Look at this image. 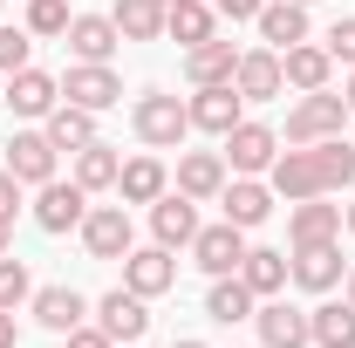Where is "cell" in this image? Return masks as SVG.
I'll return each mask as SVG.
<instances>
[{
    "label": "cell",
    "instance_id": "6da1fadb",
    "mask_svg": "<svg viewBox=\"0 0 355 348\" xmlns=\"http://www.w3.org/2000/svg\"><path fill=\"white\" fill-rule=\"evenodd\" d=\"M130 130H137L144 150H178L191 137V110H184V96H171V89H144L130 103Z\"/></svg>",
    "mask_w": 355,
    "mask_h": 348
},
{
    "label": "cell",
    "instance_id": "7a4b0ae2",
    "mask_svg": "<svg viewBox=\"0 0 355 348\" xmlns=\"http://www.w3.org/2000/svg\"><path fill=\"white\" fill-rule=\"evenodd\" d=\"M349 96H335V89H308V96H294L287 103V137L280 143H321V137H342L349 130Z\"/></svg>",
    "mask_w": 355,
    "mask_h": 348
},
{
    "label": "cell",
    "instance_id": "3957f363",
    "mask_svg": "<svg viewBox=\"0 0 355 348\" xmlns=\"http://www.w3.org/2000/svg\"><path fill=\"white\" fill-rule=\"evenodd\" d=\"M219 143H225L219 157H225V171H232V177H266V164L280 157V130L260 123V116H239Z\"/></svg>",
    "mask_w": 355,
    "mask_h": 348
},
{
    "label": "cell",
    "instance_id": "277c9868",
    "mask_svg": "<svg viewBox=\"0 0 355 348\" xmlns=\"http://www.w3.org/2000/svg\"><path fill=\"white\" fill-rule=\"evenodd\" d=\"M266 184H273V198H287V205L328 198V191H321V157H314V143H287V150L266 164Z\"/></svg>",
    "mask_w": 355,
    "mask_h": 348
},
{
    "label": "cell",
    "instance_id": "5b68a950",
    "mask_svg": "<svg viewBox=\"0 0 355 348\" xmlns=\"http://www.w3.org/2000/svg\"><path fill=\"white\" fill-rule=\"evenodd\" d=\"M83 232V253L89 260H123L137 246V225H130V205H89V218L76 225Z\"/></svg>",
    "mask_w": 355,
    "mask_h": 348
},
{
    "label": "cell",
    "instance_id": "8992f818",
    "mask_svg": "<svg viewBox=\"0 0 355 348\" xmlns=\"http://www.w3.org/2000/svg\"><path fill=\"white\" fill-rule=\"evenodd\" d=\"M89 321H96L116 348H130V342H144V328H150V301H144V294H130V287H110L103 301L89 307Z\"/></svg>",
    "mask_w": 355,
    "mask_h": 348
},
{
    "label": "cell",
    "instance_id": "52a82bcc",
    "mask_svg": "<svg viewBox=\"0 0 355 348\" xmlns=\"http://www.w3.org/2000/svg\"><path fill=\"white\" fill-rule=\"evenodd\" d=\"M83 218H89V191L76 184V177H48V184H35V225H42V232L62 239V232H76Z\"/></svg>",
    "mask_w": 355,
    "mask_h": 348
},
{
    "label": "cell",
    "instance_id": "ba28073f",
    "mask_svg": "<svg viewBox=\"0 0 355 348\" xmlns=\"http://www.w3.org/2000/svg\"><path fill=\"white\" fill-rule=\"evenodd\" d=\"M116 266H123V287L144 294V301H157V294H171V287H178V253H171V246H157V239H150V246H130Z\"/></svg>",
    "mask_w": 355,
    "mask_h": 348
},
{
    "label": "cell",
    "instance_id": "9c48e42d",
    "mask_svg": "<svg viewBox=\"0 0 355 348\" xmlns=\"http://www.w3.org/2000/svg\"><path fill=\"white\" fill-rule=\"evenodd\" d=\"M62 103H83V110H116L123 103V76L110 69V62H69V76H62Z\"/></svg>",
    "mask_w": 355,
    "mask_h": 348
},
{
    "label": "cell",
    "instance_id": "30bf717a",
    "mask_svg": "<svg viewBox=\"0 0 355 348\" xmlns=\"http://www.w3.org/2000/svg\"><path fill=\"white\" fill-rule=\"evenodd\" d=\"M184 253H191V266H198V273L225 280V273H239V260H246V232H239L232 218H219V225H198V239H191Z\"/></svg>",
    "mask_w": 355,
    "mask_h": 348
},
{
    "label": "cell",
    "instance_id": "8fae6325",
    "mask_svg": "<svg viewBox=\"0 0 355 348\" xmlns=\"http://www.w3.org/2000/svg\"><path fill=\"white\" fill-rule=\"evenodd\" d=\"M294 287L301 294H335L349 280V260H342V239H321V246H294Z\"/></svg>",
    "mask_w": 355,
    "mask_h": 348
},
{
    "label": "cell",
    "instance_id": "7c38bea8",
    "mask_svg": "<svg viewBox=\"0 0 355 348\" xmlns=\"http://www.w3.org/2000/svg\"><path fill=\"white\" fill-rule=\"evenodd\" d=\"M0 164L21 177V184H48V177H55V164H62V150L48 143V130H42V123H28V130H14V137H7V157H0Z\"/></svg>",
    "mask_w": 355,
    "mask_h": 348
},
{
    "label": "cell",
    "instance_id": "4fadbf2b",
    "mask_svg": "<svg viewBox=\"0 0 355 348\" xmlns=\"http://www.w3.org/2000/svg\"><path fill=\"white\" fill-rule=\"evenodd\" d=\"M0 103L21 116V123H42L48 110L62 103V76H42V69H21V76H7L0 82Z\"/></svg>",
    "mask_w": 355,
    "mask_h": 348
},
{
    "label": "cell",
    "instance_id": "5bb4252c",
    "mask_svg": "<svg viewBox=\"0 0 355 348\" xmlns=\"http://www.w3.org/2000/svg\"><path fill=\"white\" fill-rule=\"evenodd\" d=\"M253 328H260V348H314V335H308V307L280 301V294L253 307Z\"/></svg>",
    "mask_w": 355,
    "mask_h": 348
},
{
    "label": "cell",
    "instance_id": "9a60e30c",
    "mask_svg": "<svg viewBox=\"0 0 355 348\" xmlns=\"http://www.w3.org/2000/svg\"><path fill=\"white\" fill-rule=\"evenodd\" d=\"M184 110H191V130L225 137L239 116H246V96H239L232 82H212V89H191V96H184Z\"/></svg>",
    "mask_w": 355,
    "mask_h": 348
},
{
    "label": "cell",
    "instance_id": "2e32d148",
    "mask_svg": "<svg viewBox=\"0 0 355 348\" xmlns=\"http://www.w3.org/2000/svg\"><path fill=\"white\" fill-rule=\"evenodd\" d=\"M273 205H280V198H273V184H266V177H225V191H219V212L232 218L239 232L266 225V218H273Z\"/></svg>",
    "mask_w": 355,
    "mask_h": 348
},
{
    "label": "cell",
    "instance_id": "e0dca14e",
    "mask_svg": "<svg viewBox=\"0 0 355 348\" xmlns=\"http://www.w3.org/2000/svg\"><path fill=\"white\" fill-rule=\"evenodd\" d=\"M150 239L157 246H171V253H184L191 239H198V198H184V191H164L157 205H150Z\"/></svg>",
    "mask_w": 355,
    "mask_h": 348
},
{
    "label": "cell",
    "instance_id": "ac0fdd59",
    "mask_svg": "<svg viewBox=\"0 0 355 348\" xmlns=\"http://www.w3.org/2000/svg\"><path fill=\"white\" fill-rule=\"evenodd\" d=\"M164 191H171V171H164V157H157V150L123 157V171H116V198H123V205H157Z\"/></svg>",
    "mask_w": 355,
    "mask_h": 348
},
{
    "label": "cell",
    "instance_id": "d6986e66",
    "mask_svg": "<svg viewBox=\"0 0 355 348\" xmlns=\"http://www.w3.org/2000/svg\"><path fill=\"white\" fill-rule=\"evenodd\" d=\"M225 157L219 150H178V171H171V184L178 191H184V198H198V205H212V198H219L225 191Z\"/></svg>",
    "mask_w": 355,
    "mask_h": 348
},
{
    "label": "cell",
    "instance_id": "ffe728a7",
    "mask_svg": "<svg viewBox=\"0 0 355 348\" xmlns=\"http://www.w3.org/2000/svg\"><path fill=\"white\" fill-rule=\"evenodd\" d=\"M232 89L246 103H273L287 76H280V48H239V69H232Z\"/></svg>",
    "mask_w": 355,
    "mask_h": 348
},
{
    "label": "cell",
    "instance_id": "44dd1931",
    "mask_svg": "<svg viewBox=\"0 0 355 348\" xmlns=\"http://www.w3.org/2000/svg\"><path fill=\"white\" fill-rule=\"evenodd\" d=\"M62 42H69L76 62H110V55L123 48V28H116L110 14H69V35H62Z\"/></svg>",
    "mask_w": 355,
    "mask_h": 348
},
{
    "label": "cell",
    "instance_id": "7402d4cb",
    "mask_svg": "<svg viewBox=\"0 0 355 348\" xmlns=\"http://www.w3.org/2000/svg\"><path fill=\"white\" fill-rule=\"evenodd\" d=\"M321 239H342V205H328V198L287 205V246H321Z\"/></svg>",
    "mask_w": 355,
    "mask_h": 348
},
{
    "label": "cell",
    "instance_id": "603a6c76",
    "mask_svg": "<svg viewBox=\"0 0 355 348\" xmlns=\"http://www.w3.org/2000/svg\"><path fill=\"white\" fill-rule=\"evenodd\" d=\"M232 69H239V48L225 42V35H212V42H198V48H184V82H191V89L232 82Z\"/></svg>",
    "mask_w": 355,
    "mask_h": 348
},
{
    "label": "cell",
    "instance_id": "cb8c5ba5",
    "mask_svg": "<svg viewBox=\"0 0 355 348\" xmlns=\"http://www.w3.org/2000/svg\"><path fill=\"white\" fill-rule=\"evenodd\" d=\"M280 76H287V89H294V96L328 89V76H335V55H328L321 42H294L287 55H280Z\"/></svg>",
    "mask_w": 355,
    "mask_h": 348
},
{
    "label": "cell",
    "instance_id": "d4e9b609",
    "mask_svg": "<svg viewBox=\"0 0 355 348\" xmlns=\"http://www.w3.org/2000/svg\"><path fill=\"white\" fill-rule=\"evenodd\" d=\"M28 314L42 321L48 335H69V328H83V321H89V301L76 294V287H35Z\"/></svg>",
    "mask_w": 355,
    "mask_h": 348
},
{
    "label": "cell",
    "instance_id": "484cf974",
    "mask_svg": "<svg viewBox=\"0 0 355 348\" xmlns=\"http://www.w3.org/2000/svg\"><path fill=\"white\" fill-rule=\"evenodd\" d=\"M253 28H260L266 48H280V55H287L294 42H308V7H301V0H266L260 14H253Z\"/></svg>",
    "mask_w": 355,
    "mask_h": 348
},
{
    "label": "cell",
    "instance_id": "4316f807",
    "mask_svg": "<svg viewBox=\"0 0 355 348\" xmlns=\"http://www.w3.org/2000/svg\"><path fill=\"white\" fill-rule=\"evenodd\" d=\"M164 35L178 48H198L219 35V14H212V0H164Z\"/></svg>",
    "mask_w": 355,
    "mask_h": 348
},
{
    "label": "cell",
    "instance_id": "83f0119b",
    "mask_svg": "<svg viewBox=\"0 0 355 348\" xmlns=\"http://www.w3.org/2000/svg\"><path fill=\"white\" fill-rule=\"evenodd\" d=\"M308 335H314V348H355V301L342 294V301H321L308 307Z\"/></svg>",
    "mask_w": 355,
    "mask_h": 348
},
{
    "label": "cell",
    "instance_id": "f1b7e54d",
    "mask_svg": "<svg viewBox=\"0 0 355 348\" xmlns=\"http://www.w3.org/2000/svg\"><path fill=\"white\" fill-rule=\"evenodd\" d=\"M239 280H246L260 301H273V294L294 280V260H287L280 246H246V260H239Z\"/></svg>",
    "mask_w": 355,
    "mask_h": 348
},
{
    "label": "cell",
    "instance_id": "f546056e",
    "mask_svg": "<svg viewBox=\"0 0 355 348\" xmlns=\"http://www.w3.org/2000/svg\"><path fill=\"white\" fill-rule=\"evenodd\" d=\"M42 130H48L55 150H69V157H76L83 143H96V110H83V103H55V110L42 116Z\"/></svg>",
    "mask_w": 355,
    "mask_h": 348
},
{
    "label": "cell",
    "instance_id": "4dcf8cb0",
    "mask_svg": "<svg viewBox=\"0 0 355 348\" xmlns=\"http://www.w3.org/2000/svg\"><path fill=\"white\" fill-rule=\"evenodd\" d=\"M253 307H260V294L239 280V273H225V280H212V294H205V314L219 321V328H239V321H253Z\"/></svg>",
    "mask_w": 355,
    "mask_h": 348
},
{
    "label": "cell",
    "instance_id": "1f68e13d",
    "mask_svg": "<svg viewBox=\"0 0 355 348\" xmlns=\"http://www.w3.org/2000/svg\"><path fill=\"white\" fill-rule=\"evenodd\" d=\"M116 171H123V150H116V143L96 137V143L76 150V184H83V191H116Z\"/></svg>",
    "mask_w": 355,
    "mask_h": 348
},
{
    "label": "cell",
    "instance_id": "d6a6232c",
    "mask_svg": "<svg viewBox=\"0 0 355 348\" xmlns=\"http://www.w3.org/2000/svg\"><path fill=\"white\" fill-rule=\"evenodd\" d=\"M110 21L123 28V42H157L164 35V0H116Z\"/></svg>",
    "mask_w": 355,
    "mask_h": 348
},
{
    "label": "cell",
    "instance_id": "836d02e7",
    "mask_svg": "<svg viewBox=\"0 0 355 348\" xmlns=\"http://www.w3.org/2000/svg\"><path fill=\"white\" fill-rule=\"evenodd\" d=\"M314 157H321V191H328V198L355 184V143H349V137H321Z\"/></svg>",
    "mask_w": 355,
    "mask_h": 348
},
{
    "label": "cell",
    "instance_id": "e575fe53",
    "mask_svg": "<svg viewBox=\"0 0 355 348\" xmlns=\"http://www.w3.org/2000/svg\"><path fill=\"white\" fill-rule=\"evenodd\" d=\"M35 42H62L69 35V0H28V21H21Z\"/></svg>",
    "mask_w": 355,
    "mask_h": 348
},
{
    "label": "cell",
    "instance_id": "d590c367",
    "mask_svg": "<svg viewBox=\"0 0 355 348\" xmlns=\"http://www.w3.org/2000/svg\"><path fill=\"white\" fill-rule=\"evenodd\" d=\"M21 69H35V35L7 21V28H0V82H7V76H21Z\"/></svg>",
    "mask_w": 355,
    "mask_h": 348
},
{
    "label": "cell",
    "instance_id": "8d00e7d4",
    "mask_svg": "<svg viewBox=\"0 0 355 348\" xmlns=\"http://www.w3.org/2000/svg\"><path fill=\"white\" fill-rule=\"evenodd\" d=\"M28 301H35V273H28V260H14V253H7V260H0V307H14V314H21Z\"/></svg>",
    "mask_w": 355,
    "mask_h": 348
},
{
    "label": "cell",
    "instance_id": "74e56055",
    "mask_svg": "<svg viewBox=\"0 0 355 348\" xmlns=\"http://www.w3.org/2000/svg\"><path fill=\"white\" fill-rule=\"evenodd\" d=\"M321 48H328V55H335L342 69H355V14H342V21H335V28L321 35Z\"/></svg>",
    "mask_w": 355,
    "mask_h": 348
},
{
    "label": "cell",
    "instance_id": "f35d334b",
    "mask_svg": "<svg viewBox=\"0 0 355 348\" xmlns=\"http://www.w3.org/2000/svg\"><path fill=\"white\" fill-rule=\"evenodd\" d=\"M62 348H116V342H110L96 321H83V328H69V335H62Z\"/></svg>",
    "mask_w": 355,
    "mask_h": 348
},
{
    "label": "cell",
    "instance_id": "ab89813d",
    "mask_svg": "<svg viewBox=\"0 0 355 348\" xmlns=\"http://www.w3.org/2000/svg\"><path fill=\"white\" fill-rule=\"evenodd\" d=\"M21 191H28V184H21V177L0 164V218H14V212H21Z\"/></svg>",
    "mask_w": 355,
    "mask_h": 348
},
{
    "label": "cell",
    "instance_id": "60d3db41",
    "mask_svg": "<svg viewBox=\"0 0 355 348\" xmlns=\"http://www.w3.org/2000/svg\"><path fill=\"white\" fill-rule=\"evenodd\" d=\"M260 7H266V0H212V14H219V21H253Z\"/></svg>",
    "mask_w": 355,
    "mask_h": 348
},
{
    "label": "cell",
    "instance_id": "b9f144b4",
    "mask_svg": "<svg viewBox=\"0 0 355 348\" xmlns=\"http://www.w3.org/2000/svg\"><path fill=\"white\" fill-rule=\"evenodd\" d=\"M0 348H21V321H14V307H0Z\"/></svg>",
    "mask_w": 355,
    "mask_h": 348
},
{
    "label": "cell",
    "instance_id": "7bdbcfd3",
    "mask_svg": "<svg viewBox=\"0 0 355 348\" xmlns=\"http://www.w3.org/2000/svg\"><path fill=\"white\" fill-rule=\"evenodd\" d=\"M14 253V218H0V260Z\"/></svg>",
    "mask_w": 355,
    "mask_h": 348
},
{
    "label": "cell",
    "instance_id": "ee69618b",
    "mask_svg": "<svg viewBox=\"0 0 355 348\" xmlns=\"http://www.w3.org/2000/svg\"><path fill=\"white\" fill-rule=\"evenodd\" d=\"M342 225H349V232H355V198H349V205H342Z\"/></svg>",
    "mask_w": 355,
    "mask_h": 348
},
{
    "label": "cell",
    "instance_id": "f6af8a7d",
    "mask_svg": "<svg viewBox=\"0 0 355 348\" xmlns=\"http://www.w3.org/2000/svg\"><path fill=\"white\" fill-rule=\"evenodd\" d=\"M342 294H349V301H355V266H349V280H342Z\"/></svg>",
    "mask_w": 355,
    "mask_h": 348
},
{
    "label": "cell",
    "instance_id": "bcb514c9",
    "mask_svg": "<svg viewBox=\"0 0 355 348\" xmlns=\"http://www.w3.org/2000/svg\"><path fill=\"white\" fill-rule=\"evenodd\" d=\"M342 96H349V110H355V69H349V89H342Z\"/></svg>",
    "mask_w": 355,
    "mask_h": 348
},
{
    "label": "cell",
    "instance_id": "7dc6e473",
    "mask_svg": "<svg viewBox=\"0 0 355 348\" xmlns=\"http://www.w3.org/2000/svg\"><path fill=\"white\" fill-rule=\"evenodd\" d=\"M171 348H205V342H191V335H184V342H171Z\"/></svg>",
    "mask_w": 355,
    "mask_h": 348
},
{
    "label": "cell",
    "instance_id": "c3c4849f",
    "mask_svg": "<svg viewBox=\"0 0 355 348\" xmlns=\"http://www.w3.org/2000/svg\"><path fill=\"white\" fill-rule=\"evenodd\" d=\"M301 7H314V0H301Z\"/></svg>",
    "mask_w": 355,
    "mask_h": 348
},
{
    "label": "cell",
    "instance_id": "681fc988",
    "mask_svg": "<svg viewBox=\"0 0 355 348\" xmlns=\"http://www.w3.org/2000/svg\"><path fill=\"white\" fill-rule=\"evenodd\" d=\"M0 7H7V0H0Z\"/></svg>",
    "mask_w": 355,
    "mask_h": 348
},
{
    "label": "cell",
    "instance_id": "f907efd6",
    "mask_svg": "<svg viewBox=\"0 0 355 348\" xmlns=\"http://www.w3.org/2000/svg\"><path fill=\"white\" fill-rule=\"evenodd\" d=\"M253 348H260V342H253Z\"/></svg>",
    "mask_w": 355,
    "mask_h": 348
},
{
    "label": "cell",
    "instance_id": "816d5d0a",
    "mask_svg": "<svg viewBox=\"0 0 355 348\" xmlns=\"http://www.w3.org/2000/svg\"><path fill=\"white\" fill-rule=\"evenodd\" d=\"M130 348H137V342H130Z\"/></svg>",
    "mask_w": 355,
    "mask_h": 348
}]
</instances>
